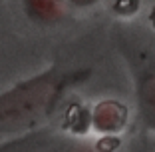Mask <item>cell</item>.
Returning a JSON list of instances; mask_svg holds the SVG:
<instances>
[{
  "label": "cell",
  "instance_id": "cell-4",
  "mask_svg": "<svg viewBox=\"0 0 155 152\" xmlns=\"http://www.w3.org/2000/svg\"><path fill=\"white\" fill-rule=\"evenodd\" d=\"M48 142H50V132L46 128H40L36 132L0 140V152H40Z\"/></svg>",
  "mask_w": 155,
  "mask_h": 152
},
{
  "label": "cell",
  "instance_id": "cell-5",
  "mask_svg": "<svg viewBox=\"0 0 155 152\" xmlns=\"http://www.w3.org/2000/svg\"><path fill=\"white\" fill-rule=\"evenodd\" d=\"M66 132H70L72 136H84L90 130V108L82 104H74L64 112V122H62Z\"/></svg>",
  "mask_w": 155,
  "mask_h": 152
},
{
  "label": "cell",
  "instance_id": "cell-3",
  "mask_svg": "<svg viewBox=\"0 0 155 152\" xmlns=\"http://www.w3.org/2000/svg\"><path fill=\"white\" fill-rule=\"evenodd\" d=\"M137 108L143 124L155 132V72H145L137 78Z\"/></svg>",
  "mask_w": 155,
  "mask_h": 152
},
{
  "label": "cell",
  "instance_id": "cell-6",
  "mask_svg": "<svg viewBox=\"0 0 155 152\" xmlns=\"http://www.w3.org/2000/svg\"><path fill=\"white\" fill-rule=\"evenodd\" d=\"M24 10L34 22L50 24L60 16L58 0H24Z\"/></svg>",
  "mask_w": 155,
  "mask_h": 152
},
{
  "label": "cell",
  "instance_id": "cell-8",
  "mask_svg": "<svg viewBox=\"0 0 155 152\" xmlns=\"http://www.w3.org/2000/svg\"><path fill=\"white\" fill-rule=\"evenodd\" d=\"M74 4H91V2H96V0H70Z\"/></svg>",
  "mask_w": 155,
  "mask_h": 152
},
{
  "label": "cell",
  "instance_id": "cell-1",
  "mask_svg": "<svg viewBox=\"0 0 155 152\" xmlns=\"http://www.w3.org/2000/svg\"><path fill=\"white\" fill-rule=\"evenodd\" d=\"M90 78V70L50 66L0 92V140L46 128L70 88Z\"/></svg>",
  "mask_w": 155,
  "mask_h": 152
},
{
  "label": "cell",
  "instance_id": "cell-7",
  "mask_svg": "<svg viewBox=\"0 0 155 152\" xmlns=\"http://www.w3.org/2000/svg\"><path fill=\"white\" fill-rule=\"evenodd\" d=\"M119 136H101L97 142H86V140H74L66 144L60 152H117Z\"/></svg>",
  "mask_w": 155,
  "mask_h": 152
},
{
  "label": "cell",
  "instance_id": "cell-2",
  "mask_svg": "<svg viewBox=\"0 0 155 152\" xmlns=\"http://www.w3.org/2000/svg\"><path fill=\"white\" fill-rule=\"evenodd\" d=\"M129 122L127 106L117 100H101L90 108V128L100 136H119Z\"/></svg>",
  "mask_w": 155,
  "mask_h": 152
}]
</instances>
